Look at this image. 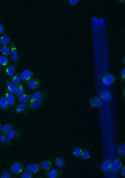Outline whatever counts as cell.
Wrapping results in <instances>:
<instances>
[{"label":"cell","instance_id":"1","mask_svg":"<svg viewBox=\"0 0 125 178\" xmlns=\"http://www.w3.org/2000/svg\"><path fill=\"white\" fill-rule=\"evenodd\" d=\"M46 97V96L35 100L28 104L27 109L25 111V113H29L41 108L45 103Z\"/></svg>","mask_w":125,"mask_h":178},{"label":"cell","instance_id":"2","mask_svg":"<svg viewBox=\"0 0 125 178\" xmlns=\"http://www.w3.org/2000/svg\"><path fill=\"white\" fill-rule=\"evenodd\" d=\"M34 73L29 70H25L22 72L20 74L21 80L26 84H27L30 80L34 77Z\"/></svg>","mask_w":125,"mask_h":178},{"label":"cell","instance_id":"3","mask_svg":"<svg viewBox=\"0 0 125 178\" xmlns=\"http://www.w3.org/2000/svg\"><path fill=\"white\" fill-rule=\"evenodd\" d=\"M11 170L13 174L15 175L19 174L23 171V164L19 162H15L12 164Z\"/></svg>","mask_w":125,"mask_h":178},{"label":"cell","instance_id":"4","mask_svg":"<svg viewBox=\"0 0 125 178\" xmlns=\"http://www.w3.org/2000/svg\"><path fill=\"white\" fill-rule=\"evenodd\" d=\"M8 136L12 141H19L22 138L21 130L19 129H14Z\"/></svg>","mask_w":125,"mask_h":178},{"label":"cell","instance_id":"5","mask_svg":"<svg viewBox=\"0 0 125 178\" xmlns=\"http://www.w3.org/2000/svg\"><path fill=\"white\" fill-rule=\"evenodd\" d=\"M11 52L10 56L11 60L13 61L15 63L18 61L19 59V55L17 48L15 44L13 42L11 43Z\"/></svg>","mask_w":125,"mask_h":178},{"label":"cell","instance_id":"6","mask_svg":"<svg viewBox=\"0 0 125 178\" xmlns=\"http://www.w3.org/2000/svg\"><path fill=\"white\" fill-rule=\"evenodd\" d=\"M46 93L44 90H39L35 92L31 97V99L29 102L28 104L32 102L46 96Z\"/></svg>","mask_w":125,"mask_h":178},{"label":"cell","instance_id":"7","mask_svg":"<svg viewBox=\"0 0 125 178\" xmlns=\"http://www.w3.org/2000/svg\"><path fill=\"white\" fill-rule=\"evenodd\" d=\"M14 128V125L11 123H7L2 126L0 130L2 134L8 135Z\"/></svg>","mask_w":125,"mask_h":178},{"label":"cell","instance_id":"8","mask_svg":"<svg viewBox=\"0 0 125 178\" xmlns=\"http://www.w3.org/2000/svg\"><path fill=\"white\" fill-rule=\"evenodd\" d=\"M28 104L26 103H21L15 107L12 111V113L20 114L23 113L27 109Z\"/></svg>","mask_w":125,"mask_h":178},{"label":"cell","instance_id":"9","mask_svg":"<svg viewBox=\"0 0 125 178\" xmlns=\"http://www.w3.org/2000/svg\"><path fill=\"white\" fill-rule=\"evenodd\" d=\"M0 108L6 112H8L11 110V107L6 97L3 96L0 97Z\"/></svg>","mask_w":125,"mask_h":178},{"label":"cell","instance_id":"10","mask_svg":"<svg viewBox=\"0 0 125 178\" xmlns=\"http://www.w3.org/2000/svg\"><path fill=\"white\" fill-rule=\"evenodd\" d=\"M5 97L11 107L13 109L15 107V99L14 95L9 92L6 88Z\"/></svg>","mask_w":125,"mask_h":178},{"label":"cell","instance_id":"11","mask_svg":"<svg viewBox=\"0 0 125 178\" xmlns=\"http://www.w3.org/2000/svg\"><path fill=\"white\" fill-rule=\"evenodd\" d=\"M27 84L31 90H35L40 87L41 83L38 79L33 78L30 80Z\"/></svg>","mask_w":125,"mask_h":178},{"label":"cell","instance_id":"12","mask_svg":"<svg viewBox=\"0 0 125 178\" xmlns=\"http://www.w3.org/2000/svg\"><path fill=\"white\" fill-rule=\"evenodd\" d=\"M41 170L39 164L35 163H31L25 167V170L32 173H37Z\"/></svg>","mask_w":125,"mask_h":178},{"label":"cell","instance_id":"13","mask_svg":"<svg viewBox=\"0 0 125 178\" xmlns=\"http://www.w3.org/2000/svg\"><path fill=\"white\" fill-rule=\"evenodd\" d=\"M61 174L60 170L57 169H52L47 171L45 173V176L47 178H56L59 177Z\"/></svg>","mask_w":125,"mask_h":178},{"label":"cell","instance_id":"14","mask_svg":"<svg viewBox=\"0 0 125 178\" xmlns=\"http://www.w3.org/2000/svg\"><path fill=\"white\" fill-rule=\"evenodd\" d=\"M12 144V141L8 135L3 134H0V144L4 146H10Z\"/></svg>","mask_w":125,"mask_h":178},{"label":"cell","instance_id":"15","mask_svg":"<svg viewBox=\"0 0 125 178\" xmlns=\"http://www.w3.org/2000/svg\"><path fill=\"white\" fill-rule=\"evenodd\" d=\"M122 166V163L120 160H115L111 164L110 169L112 172H117L119 170Z\"/></svg>","mask_w":125,"mask_h":178},{"label":"cell","instance_id":"16","mask_svg":"<svg viewBox=\"0 0 125 178\" xmlns=\"http://www.w3.org/2000/svg\"><path fill=\"white\" fill-rule=\"evenodd\" d=\"M39 165L41 170L47 172L51 170L52 163L49 160H44L41 162Z\"/></svg>","mask_w":125,"mask_h":178},{"label":"cell","instance_id":"17","mask_svg":"<svg viewBox=\"0 0 125 178\" xmlns=\"http://www.w3.org/2000/svg\"><path fill=\"white\" fill-rule=\"evenodd\" d=\"M6 88L8 91L14 95H16V86L12 82L6 80Z\"/></svg>","mask_w":125,"mask_h":178},{"label":"cell","instance_id":"18","mask_svg":"<svg viewBox=\"0 0 125 178\" xmlns=\"http://www.w3.org/2000/svg\"><path fill=\"white\" fill-rule=\"evenodd\" d=\"M32 94H24L19 97L18 101L21 103H26L30 100Z\"/></svg>","mask_w":125,"mask_h":178},{"label":"cell","instance_id":"19","mask_svg":"<svg viewBox=\"0 0 125 178\" xmlns=\"http://www.w3.org/2000/svg\"><path fill=\"white\" fill-rule=\"evenodd\" d=\"M55 163L57 167L62 168L64 166L65 164V161L63 158L58 157L55 159Z\"/></svg>","mask_w":125,"mask_h":178},{"label":"cell","instance_id":"20","mask_svg":"<svg viewBox=\"0 0 125 178\" xmlns=\"http://www.w3.org/2000/svg\"><path fill=\"white\" fill-rule=\"evenodd\" d=\"M16 72V68L13 65L10 66L6 69V74L9 77H13L15 75Z\"/></svg>","mask_w":125,"mask_h":178},{"label":"cell","instance_id":"21","mask_svg":"<svg viewBox=\"0 0 125 178\" xmlns=\"http://www.w3.org/2000/svg\"><path fill=\"white\" fill-rule=\"evenodd\" d=\"M111 163L108 160H105L103 162L101 165L102 170L104 172H107L110 169Z\"/></svg>","mask_w":125,"mask_h":178},{"label":"cell","instance_id":"22","mask_svg":"<svg viewBox=\"0 0 125 178\" xmlns=\"http://www.w3.org/2000/svg\"><path fill=\"white\" fill-rule=\"evenodd\" d=\"M25 89L22 84H20L16 86V95L20 96L24 94Z\"/></svg>","mask_w":125,"mask_h":178},{"label":"cell","instance_id":"23","mask_svg":"<svg viewBox=\"0 0 125 178\" xmlns=\"http://www.w3.org/2000/svg\"><path fill=\"white\" fill-rule=\"evenodd\" d=\"M21 80L20 75L19 74H17L12 77L11 82L16 86L20 84Z\"/></svg>","mask_w":125,"mask_h":178},{"label":"cell","instance_id":"24","mask_svg":"<svg viewBox=\"0 0 125 178\" xmlns=\"http://www.w3.org/2000/svg\"><path fill=\"white\" fill-rule=\"evenodd\" d=\"M10 42V38L7 35L4 36L0 38V43L2 45H6Z\"/></svg>","mask_w":125,"mask_h":178},{"label":"cell","instance_id":"25","mask_svg":"<svg viewBox=\"0 0 125 178\" xmlns=\"http://www.w3.org/2000/svg\"><path fill=\"white\" fill-rule=\"evenodd\" d=\"M1 51L4 55L8 56L10 54L11 50L7 46H3L1 48Z\"/></svg>","mask_w":125,"mask_h":178},{"label":"cell","instance_id":"26","mask_svg":"<svg viewBox=\"0 0 125 178\" xmlns=\"http://www.w3.org/2000/svg\"><path fill=\"white\" fill-rule=\"evenodd\" d=\"M8 63V58L4 55H0V65L6 66L7 65Z\"/></svg>","mask_w":125,"mask_h":178},{"label":"cell","instance_id":"27","mask_svg":"<svg viewBox=\"0 0 125 178\" xmlns=\"http://www.w3.org/2000/svg\"><path fill=\"white\" fill-rule=\"evenodd\" d=\"M119 153L122 157H124L125 154V145L122 143L119 144L118 147Z\"/></svg>","mask_w":125,"mask_h":178},{"label":"cell","instance_id":"28","mask_svg":"<svg viewBox=\"0 0 125 178\" xmlns=\"http://www.w3.org/2000/svg\"><path fill=\"white\" fill-rule=\"evenodd\" d=\"M20 177L22 178H32L33 175L32 173L26 170L22 173Z\"/></svg>","mask_w":125,"mask_h":178},{"label":"cell","instance_id":"29","mask_svg":"<svg viewBox=\"0 0 125 178\" xmlns=\"http://www.w3.org/2000/svg\"><path fill=\"white\" fill-rule=\"evenodd\" d=\"M90 157V153L87 150H84L82 154V158L84 160H87Z\"/></svg>","mask_w":125,"mask_h":178},{"label":"cell","instance_id":"30","mask_svg":"<svg viewBox=\"0 0 125 178\" xmlns=\"http://www.w3.org/2000/svg\"><path fill=\"white\" fill-rule=\"evenodd\" d=\"M11 173L7 171L3 172L1 174L0 177L1 178H10L11 177Z\"/></svg>","mask_w":125,"mask_h":178},{"label":"cell","instance_id":"31","mask_svg":"<svg viewBox=\"0 0 125 178\" xmlns=\"http://www.w3.org/2000/svg\"><path fill=\"white\" fill-rule=\"evenodd\" d=\"M73 153L76 157H79L81 154L82 150L79 148H76L74 149Z\"/></svg>","mask_w":125,"mask_h":178},{"label":"cell","instance_id":"32","mask_svg":"<svg viewBox=\"0 0 125 178\" xmlns=\"http://www.w3.org/2000/svg\"><path fill=\"white\" fill-rule=\"evenodd\" d=\"M121 174L122 175V176L124 177H125V167H123V168H122L121 170Z\"/></svg>","mask_w":125,"mask_h":178},{"label":"cell","instance_id":"33","mask_svg":"<svg viewBox=\"0 0 125 178\" xmlns=\"http://www.w3.org/2000/svg\"><path fill=\"white\" fill-rule=\"evenodd\" d=\"M3 32V27L2 25L0 24V34H1Z\"/></svg>","mask_w":125,"mask_h":178},{"label":"cell","instance_id":"34","mask_svg":"<svg viewBox=\"0 0 125 178\" xmlns=\"http://www.w3.org/2000/svg\"><path fill=\"white\" fill-rule=\"evenodd\" d=\"M1 123H0V129H1Z\"/></svg>","mask_w":125,"mask_h":178},{"label":"cell","instance_id":"35","mask_svg":"<svg viewBox=\"0 0 125 178\" xmlns=\"http://www.w3.org/2000/svg\"><path fill=\"white\" fill-rule=\"evenodd\" d=\"M1 160H0V165H1Z\"/></svg>","mask_w":125,"mask_h":178},{"label":"cell","instance_id":"36","mask_svg":"<svg viewBox=\"0 0 125 178\" xmlns=\"http://www.w3.org/2000/svg\"><path fill=\"white\" fill-rule=\"evenodd\" d=\"M0 73H1V71H0Z\"/></svg>","mask_w":125,"mask_h":178}]
</instances>
